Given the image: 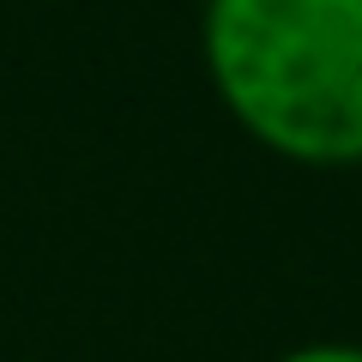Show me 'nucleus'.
I'll return each mask as SVG.
<instances>
[{"instance_id": "nucleus-1", "label": "nucleus", "mask_w": 362, "mask_h": 362, "mask_svg": "<svg viewBox=\"0 0 362 362\" xmlns=\"http://www.w3.org/2000/svg\"><path fill=\"white\" fill-rule=\"evenodd\" d=\"M199 61L223 115L272 157L362 163V0H206Z\"/></svg>"}, {"instance_id": "nucleus-2", "label": "nucleus", "mask_w": 362, "mask_h": 362, "mask_svg": "<svg viewBox=\"0 0 362 362\" xmlns=\"http://www.w3.org/2000/svg\"><path fill=\"white\" fill-rule=\"evenodd\" d=\"M278 362H362V344H344V338H314V344L284 350Z\"/></svg>"}]
</instances>
